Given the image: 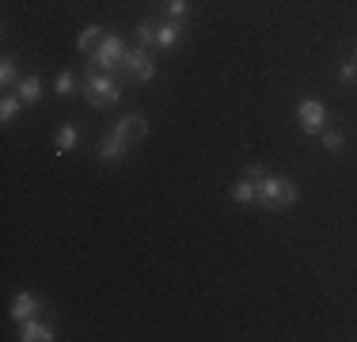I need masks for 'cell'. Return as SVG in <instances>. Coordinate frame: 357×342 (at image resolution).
<instances>
[{"instance_id":"obj_19","label":"cell","mask_w":357,"mask_h":342,"mask_svg":"<svg viewBox=\"0 0 357 342\" xmlns=\"http://www.w3.org/2000/svg\"><path fill=\"white\" fill-rule=\"evenodd\" d=\"M76 88V73H61L57 76V96H73Z\"/></svg>"},{"instance_id":"obj_18","label":"cell","mask_w":357,"mask_h":342,"mask_svg":"<svg viewBox=\"0 0 357 342\" xmlns=\"http://www.w3.org/2000/svg\"><path fill=\"white\" fill-rule=\"evenodd\" d=\"M319 137H323V149H327V152H338V149L346 144V137L338 133V130H323Z\"/></svg>"},{"instance_id":"obj_4","label":"cell","mask_w":357,"mask_h":342,"mask_svg":"<svg viewBox=\"0 0 357 342\" xmlns=\"http://www.w3.org/2000/svg\"><path fill=\"white\" fill-rule=\"evenodd\" d=\"M126 54H130V50H126V42L118 38V34H107V38L91 50V61H96L99 73H110V68H122Z\"/></svg>"},{"instance_id":"obj_11","label":"cell","mask_w":357,"mask_h":342,"mask_svg":"<svg viewBox=\"0 0 357 342\" xmlns=\"http://www.w3.org/2000/svg\"><path fill=\"white\" fill-rule=\"evenodd\" d=\"M103 38H107V31L99 27V23H91V27H84L80 34H76V50H80V54H88V57H91V50H96L99 42H103Z\"/></svg>"},{"instance_id":"obj_10","label":"cell","mask_w":357,"mask_h":342,"mask_svg":"<svg viewBox=\"0 0 357 342\" xmlns=\"http://www.w3.org/2000/svg\"><path fill=\"white\" fill-rule=\"evenodd\" d=\"M126 149H130V144H126L118 133H110L107 141L99 144V160H103V164H118V160L126 156Z\"/></svg>"},{"instance_id":"obj_14","label":"cell","mask_w":357,"mask_h":342,"mask_svg":"<svg viewBox=\"0 0 357 342\" xmlns=\"http://www.w3.org/2000/svg\"><path fill=\"white\" fill-rule=\"evenodd\" d=\"M232 198L240 202V205H255V202H259V186H255V179L236 183V186H232Z\"/></svg>"},{"instance_id":"obj_1","label":"cell","mask_w":357,"mask_h":342,"mask_svg":"<svg viewBox=\"0 0 357 342\" xmlns=\"http://www.w3.org/2000/svg\"><path fill=\"white\" fill-rule=\"evenodd\" d=\"M255 186H259V205H266L274 213L301 202V186L285 175H262V179H255Z\"/></svg>"},{"instance_id":"obj_3","label":"cell","mask_w":357,"mask_h":342,"mask_svg":"<svg viewBox=\"0 0 357 342\" xmlns=\"http://www.w3.org/2000/svg\"><path fill=\"white\" fill-rule=\"evenodd\" d=\"M118 73H122V76H130V80H137V84H152V80H156V61L149 57V46L130 50Z\"/></svg>"},{"instance_id":"obj_12","label":"cell","mask_w":357,"mask_h":342,"mask_svg":"<svg viewBox=\"0 0 357 342\" xmlns=\"http://www.w3.org/2000/svg\"><path fill=\"white\" fill-rule=\"evenodd\" d=\"M76 137H80V133H76V126H73V122H65L61 130L54 133V152H57V156H65V152H73V149H76Z\"/></svg>"},{"instance_id":"obj_20","label":"cell","mask_w":357,"mask_h":342,"mask_svg":"<svg viewBox=\"0 0 357 342\" xmlns=\"http://www.w3.org/2000/svg\"><path fill=\"white\" fill-rule=\"evenodd\" d=\"M186 8H190L186 0H167V15H172V20H183V15H186Z\"/></svg>"},{"instance_id":"obj_7","label":"cell","mask_w":357,"mask_h":342,"mask_svg":"<svg viewBox=\"0 0 357 342\" xmlns=\"http://www.w3.org/2000/svg\"><path fill=\"white\" fill-rule=\"evenodd\" d=\"M20 339L23 342H54V327H50V323H38V320H23Z\"/></svg>"},{"instance_id":"obj_13","label":"cell","mask_w":357,"mask_h":342,"mask_svg":"<svg viewBox=\"0 0 357 342\" xmlns=\"http://www.w3.org/2000/svg\"><path fill=\"white\" fill-rule=\"evenodd\" d=\"M15 96H20L23 103H38L42 99V80L38 76H23V80L15 84Z\"/></svg>"},{"instance_id":"obj_2","label":"cell","mask_w":357,"mask_h":342,"mask_svg":"<svg viewBox=\"0 0 357 342\" xmlns=\"http://www.w3.org/2000/svg\"><path fill=\"white\" fill-rule=\"evenodd\" d=\"M84 96H88L91 107L103 110V107H114L122 99V84L107 73H84Z\"/></svg>"},{"instance_id":"obj_8","label":"cell","mask_w":357,"mask_h":342,"mask_svg":"<svg viewBox=\"0 0 357 342\" xmlns=\"http://www.w3.org/2000/svg\"><path fill=\"white\" fill-rule=\"evenodd\" d=\"M178 42H183V27H178V20H167L156 27V46L160 50H175Z\"/></svg>"},{"instance_id":"obj_6","label":"cell","mask_w":357,"mask_h":342,"mask_svg":"<svg viewBox=\"0 0 357 342\" xmlns=\"http://www.w3.org/2000/svg\"><path fill=\"white\" fill-rule=\"evenodd\" d=\"M114 133L122 137L126 144H137V141L149 137V118H144V114H126V118H118V122H114Z\"/></svg>"},{"instance_id":"obj_15","label":"cell","mask_w":357,"mask_h":342,"mask_svg":"<svg viewBox=\"0 0 357 342\" xmlns=\"http://www.w3.org/2000/svg\"><path fill=\"white\" fill-rule=\"evenodd\" d=\"M20 107H23V99L20 96H4V103H0V122H12L15 114H20Z\"/></svg>"},{"instance_id":"obj_22","label":"cell","mask_w":357,"mask_h":342,"mask_svg":"<svg viewBox=\"0 0 357 342\" xmlns=\"http://www.w3.org/2000/svg\"><path fill=\"white\" fill-rule=\"evenodd\" d=\"M262 175H266V168H262V164H248V179H262Z\"/></svg>"},{"instance_id":"obj_16","label":"cell","mask_w":357,"mask_h":342,"mask_svg":"<svg viewBox=\"0 0 357 342\" xmlns=\"http://www.w3.org/2000/svg\"><path fill=\"white\" fill-rule=\"evenodd\" d=\"M156 27H160V23H152V20H144L137 27V42H141V46H156Z\"/></svg>"},{"instance_id":"obj_9","label":"cell","mask_w":357,"mask_h":342,"mask_svg":"<svg viewBox=\"0 0 357 342\" xmlns=\"http://www.w3.org/2000/svg\"><path fill=\"white\" fill-rule=\"evenodd\" d=\"M35 312H38V297L35 293H15V301H12V320L15 323L31 320Z\"/></svg>"},{"instance_id":"obj_21","label":"cell","mask_w":357,"mask_h":342,"mask_svg":"<svg viewBox=\"0 0 357 342\" xmlns=\"http://www.w3.org/2000/svg\"><path fill=\"white\" fill-rule=\"evenodd\" d=\"M338 76H342L346 84H354V80H357V65H354V61H346L342 68H338Z\"/></svg>"},{"instance_id":"obj_17","label":"cell","mask_w":357,"mask_h":342,"mask_svg":"<svg viewBox=\"0 0 357 342\" xmlns=\"http://www.w3.org/2000/svg\"><path fill=\"white\" fill-rule=\"evenodd\" d=\"M15 76H20V73H15V61H12V57H4V61H0V84L12 88V84H20Z\"/></svg>"},{"instance_id":"obj_5","label":"cell","mask_w":357,"mask_h":342,"mask_svg":"<svg viewBox=\"0 0 357 342\" xmlns=\"http://www.w3.org/2000/svg\"><path fill=\"white\" fill-rule=\"evenodd\" d=\"M296 122L304 133H323L327 130V107L319 99H301L296 103Z\"/></svg>"}]
</instances>
